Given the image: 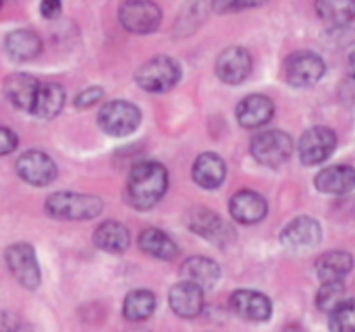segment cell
<instances>
[{
	"mask_svg": "<svg viewBox=\"0 0 355 332\" xmlns=\"http://www.w3.org/2000/svg\"><path fill=\"white\" fill-rule=\"evenodd\" d=\"M94 243L106 254H125L131 245V233L125 225L116 220H106L96 229Z\"/></svg>",
	"mask_w": 355,
	"mask_h": 332,
	"instance_id": "obj_20",
	"label": "cell"
},
{
	"mask_svg": "<svg viewBox=\"0 0 355 332\" xmlns=\"http://www.w3.org/2000/svg\"><path fill=\"white\" fill-rule=\"evenodd\" d=\"M316 10L333 25H347L355 19V2L352 0H322L316 4Z\"/></svg>",
	"mask_w": 355,
	"mask_h": 332,
	"instance_id": "obj_28",
	"label": "cell"
},
{
	"mask_svg": "<svg viewBox=\"0 0 355 332\" xmlns=\"http://www.w3.org/2000/svg\"><path fill=\"white\" fill-rule=\"evenodd\" d=\"M141 123V112L135 104L127 100H112L106 102L98 114L100 129L110 137H125L133 133Z\"/></svg>",
	"mask_w": 355,
	"mask_h": 332,
	"instance_id": "obj_4",
	"label": "cell"
},
{
	"mask_svg": "<svg viewBox=\"0 0 355 332\" xmlns=\"http://www.w3.org/2000/svg\"><path fill=\"white\" fill-rule=\"evenodd\" d=\"M345 302V285L339 283H322L318 295H316V306L320 312L333 314L341 304Z\"/></svg>",
	"mask_w": 355,
	"mask_h": 332,
	"instance_id": "obj_29",
	"label": "cell"
},
{
	"mask_svg": "<svg viewBox=\"0 0 355 332\" xmlns=\"http://www.w3.org/2000/svg\"><path fill=\"white\" fill-rule=\"evenodd\" d=\"M225 177H227V166H225V160L218 154L206 152V154L198 156V160L193 162V181L202 189L220 187Z\"/></svg>",
	"mask_w": 355,
	"mask_h": 332,
	"instance_id": "obj_21",
	"label": "cell"
},
{
	"mask_svg": "<svg viewBox=\"0 0 355 332\" xmlns=\"http://www.w3.org/2000/svg\"><path fill=\"white\" fill-rule=\"evenodd\" d=\"M231 310L250 322H266L272 316V302L264 293L241 289L231 295Z\"/></svg>",
	"mask_w": 355,
	"mask_h": 332,
	"instance_id": "obj_14",
	"label": "cell"
},
{
	"mask_svg": "<svg viewBox=\"0 0 355 332\" xmlns=\"http://www.w3.org/2000/svg\"><path fill=\"white\" fill-rule=\"evenodd\" d=\"M60 10H62V4L56 2V0H46V2L40 4V12L46 19H56L60 15Z\"/></svg>",
	"mask_w": 355,
	"mask_h": 332,
	"instance_id": "obj_33",
	"label": "cell"
},
{
	"mask_svg": "<svg viewBox=\"0 0 355 332\" xmlns=\"http://www.w3.org/2000/svg\"><path fill=\"white\" fill-rule=\"evenodd\" d=\"M4 262L15 277V281L25 287V289H37L42 274H40V264L35 250L29 243H15L6 247L4 252Z\"/></svg>",
	"mask_w": 355,
	"mask_h": 332,
	"instance_id": "obj_6",
	"label": "cell"
},
{
	"mask_svg": "<svg viewBox=\"0 0 355 332\" xmlns=\"http://www.w3.org/2000/svg\"><path fill=\"white\" fill-rule=\"evenodd\" d=\"M337 148V135L329 127H312L300 139V158L306 166L322 164L333 156Z\"/></svg>",
	"mask_w": 355,
	"mask_h": 332,
	"instance_id": "obj_8",
	"label": "cell"
},
{
	"mask_svg": "<svg viewBox=\"0 0 355 332\" xmlns=\"http://www.w3.org/2000/svg\"><path fill=\"white\" fill-rule=\"evenodd\" d=\"M349 75L355 77V50L349 54Z\"/></svg>",
	"mask_w": 355,
	"mask_h": 332,
	"instance_id": "obj_36",
	"label": "cell"
},
{
	"mask_svg": "<svg viewBox=\"0 0 355 332\" xmlns=\"http://www.w3.org/2000/svg\"><path fill=\"white\" fill-rule=\"evenodd\" d=\"M181 279H183V283L196 285L202 291H206V289H212L218 283V279H220V266L214 260H210V258L196 256V258H189V260L183 262V266H181Z\"/></svg>",
	"mask_w": 355,
	"mask_h": 332,
	"instance_id": "obj_17",
	"label": "cell"
},
{
	"mask_svg": "<svg viewBox=\"0 0 355 332\" xmlns=\"http://www.w3.org/2000/svg\"><path fill=\"white\" fill-rule=\"evenodd\" d=\"M17 175L25 183H29V185L46 187V185H50L56 179L58 171H56L54 160L48 154H44L40 150H29V152L19 156V160H17Z\"/></svg>",
	"mask_w": 355,
	"mask_h": 332,
	"instance_id": "obj_10",
	"label": "cell"
},
{
	"mask_svg": "<svg viewBox=\"0 0 355 332\" xmlns=\"http://www.w3.org/2000/svg\"><path fill=\"white\" fill-rule=\"evenodd\" d=\"M162 19V10L158 4L148 0H129L123 2L119 8V21L121 25L131 33H152Z\"/></svg>",
	"mask_w": 355,
	"mask_h": 332,
	"instance_id": "obj_7",
	"label": "cell"
},
{
	"mask_svg": "<svg viewBox=\"0 0 355 332\" xmlns=\"http://www.w3.org/2000/svg\"><path fill=\"white\" fill-rule=\"evenodd\" d=\"M324 60L316 52H295L287 60V79L293 87H310L324 75Z\"/></svg>",
	"mask_w": 355,
	"mask_h": 332,
	"instance_id": "obj_11",
	"label": "cell"
},
{
	"mask_svg": "<svg viewBox=\"0 0 355 332\" xmlns=\"http://www.w3.org/2000/svg\"><path fill=\"white\" fill-rule=\"evenodd\" d=\"M252 71V56L241 46H231L223 50L216 58V75L229 85L241 83Z\"/></svg>",
	"mask_w": 355,
	"mask_h": 332,
	"instance_id": "obj_13",
	"label": "cell"
},
{
	"mask_svg": "<svg viewBox=\"0 0 355 332\" xmlns=\"http://www.w3.org/2000/svg\"><path fill=\"white\" fill-rule=\"evenodd\" d=\"M331 332H355V299H345L331 314Z\"/></svg>",
	"mask_w": 355,
	"mask_h": 332,
	"instance_id": "obj_30",
	"label": "cell"
},
{
	"mask_svg": "<svg viewBox=\"0 0 355 332\" xmlns=\"http://www.w3.org/2000/svg\"><path fill=\"white\" fill-rule=\"evenodd\" d=\"M229 212L237 222L254 225V222H260L266 216L268 204L260 193L245 189V191H239V193L233 195V200L229 204Z\"/></svg>",
	"mask_w": 355,
	"mask_h": 332,
	"instance_id": "obj_16",
	"label": "cell"
},
{
	"mask_svg": "<svg viewBox=\"0 0 355 332\" xmlns=\"http://www.w3.org/2000/svg\"><path fill=\"white\" fill-rule=\"evenodd\" d=\"M17 143V133L8 127H0V156H8L10 152H15Z\"/></svg>",
	"mask_w": 355,
	"mask_h": 332,
	"instance_id": "obj_32",
	"label": "cell"
},
{
	"mask_svg": "<svg viewBox=\"0 0 355 332\" xmlns=\"http://www.w3.org/2000/svg\"><path fill=\"white\" fill-rule=\"evenodd\" d=\"M187 227L196 235H200V237H204V239H208V241H212L216 245H223V247L233 241V229L216 212H212L208 208L189 210Z\"/></svg>",
	"mask_w": 355,
	"mask_h": 332,
	"instance_id": "obj_9",
	"label": "cell"
},
{
	"mask_svg": "<svg viewBox=\"0 0 355 332\" xmlns=\"http://www.w3.org/2000/svg\"><path fill=\"white\" fill-rule=\"evenodd\" d=\"M355 187V171L352 166L345 164H337V166H329L322 173L316 175V189L322 193H333V195H341L347 193Z\"/></svg>",
	"mask_w": 355,
	"mask_h": 332,
	"instance_id": "obj_23",
	"label": "cell"
},
{
	"mask_svg": "<svg viewBox=\"0 0 355 332\" xmlns=\"http://www.w3.org/2000/svg\"><path fill=\"white\" fill-rule=\"evenodd\" d=\"M181 79V67L171 56H154L148 62H144L137 73L135 81L141 89L152 94H162L173 89Z\"/></svg>",
	"mask_w": 355,
	"mask_h": 332,
	"instance_id": "obj_3",
	"label": "cell"
},
{
	"mask_svg": "<svg viewBox=\"0 0 355 332\" xmlns=\"http://www.w3.org/2000/svg\"><path fill=\"white\" fill-rule=\"evenodd\" d=\"M40 85L42 83L27 73H12L4 79V96L15 108L31 112Z\"/></svg>",
	"mask_w": 355,
	"mask_h": 332,
	"instance_id": "obj_15",
	"label": "cell"
},
{
	"mask_svg": "<svg viewBox=\"0 0 355 332\" xmlns=\"http://www.w3.org/2000/svg\"><path fill=\"white\" fill-rule=\"evenodd\" d=\"M293 152V141L287 133L283 131H264L258 133L252 139V156L262 164V166H270L277 168L281 164H285L291 158Z\"/></svg>",
	"mask_w": 355,
	"mask_h": 332,
	"instance_id": "obj_5",
	"label": "cell"
},
{
	"mask_svg": "<svg viewBox=\"0 0 355 332\" xmlns=\"http://www.w3.org/2000/svg\"><path fill=\"white\" fill-rule=\"evenodd\" d=\"M168 187V173L160 162H139L127 179V200L137 210L154 208Z\"/></svg>",
	"mask_w": 355,
	"mask_h": 332,
	"instance_id": "obj_1",
	"label": "cell"
},
{
	"mask_svg": "<svg viewBox=\"0 0 355 332\" xmlns=\"http://www.w3.org/2000/svg\"><path fill=\"white\" fill-rule=\"evenodd\" d=\"M139 250L156 260H175L177 254H179V247L177 243L160 229H146L141 231L139 235Z\"/></svg>",
	"mask_w": 355,
	"mask_h": 332,
	"instance_id": "obj_25",
	"label": "cell"
},
{
	"mask_svg": "<svg viewBox=\"0 0 355 332\" xmlns=\"http://www.w3.org/2000/svg\"><path fill=\"white\" fill-rule=\"evenodd\" d=\"M272 114H275V104L270 98H266L262 94L248 96L237 106V121L248 129L266 125L272 119Z\"/></svg>",
	"mask_w": 355,
	"mask_h": 332,
	"instance_id": "obj_19",
	"label": "cell"
},
{
	"mask_svg": "<svg viewBox=\"0 0 355 332\" xmlns=\"http://www.w3.org/2000/svg\"><path fill=\"white\" fill-rule=\"evenodd\" d=\"M352 266H354L352 254L331 252V254H324L316 262V274L322 283H339V281H343V277H347L352 272Z\"/></svg>",
	"mask_w": 355,
	"mask_h": 332,
	"instance_id": "obj_26",
	"label": "cell"
},
{
	"mask_svg": "<svg viewBox=\"0 0 355 332\" xmlns=\"http://www.w3.org/2000/svg\"><path fill=\"white\" fill-rule=\"evenodd\" d=\"M102 200L89 193L58 191L46 200V212L56 220H92L102 212Z\"/></svg>",
	"mask_w": 355,
	"mask_h": 332,
	"instance_id": "obj_2",
	"label": "cell"
},
{
	"mask_svg": "<svg viewBox=\"0 0 355 332\" xmlns=\"http://www.w3.org/2000/svg\"><path fill=\"white\" fill-rule=\"evenodd\" d=\"M102 96H104V91H102V87H87V89H83L81 94H77V98H75V106L77 108H92V106H96L100 100H102Z\"/></svg>",
	"mask_w": 355,
	"mask_h": 332,
	"instance_id": "obj_31",
	"label": "cell"
},
{
	"mask_svg": "<svg viewBox=\"0 0 355 332\" xmlns=\"http://www.w3.org/2000/svg\"><path fill=\"white\" fill-rule=\"evenodd\" d=\"M154 310H156V297L152 291H146V289L131 291L123 304V316L131 322L148 320L154 314Z\"/></svg>",
	"mask_w": 355,
	"mask_h": 332,
	"instance_id": "obj_27",
	"label": "cell"
},
{
	"mask_svg": "<svg viewBox=\"0 0 355 332\" xmlns=\"http://www.w3.org/2000/svg\"><path fill=\"white\" fill-rule=\"evenodd\" d=\"M245 6H256V2H231V4H218L216 8H220V10H237V8H245Z\"/></svg>",
	"mask_w": 355,
	"mask_h": 332,
	"instance_id": "obj_35",
	"label": "cell"
},
{
	"mask_svg": "<svg viewBox=\"0 0 355 332\" xmlns=\"http://www.w3.org/2000/svg\"><path fill=\"white\" fill-rule=\"evenodd\" d=\"M320 241H322V227L310 216H300L291 220L281 233V243L293 252L312 250L320 245Z\"/></svg>",
	"mask_w": 355,
	"mask_h": 332,
	"instance_id": "obj_12",
	"label": "cell"
},
{
	"mask_svg": "<svg viewBox=\"0 0 355 332\" xmlns=\"http://www.w3.org/2000/svg\"><path fill=\"white\" fill-rule=\"evenodd\" d=\"M171 310L179 318H196L204 310V291L189 283H179L168 293Z\"/></svg>",
	"mask_w": 355,
	"mask_h": 332,
	"instance_id": "obj_18",
	"label": "cell"
},
{
	"mask_svg": "<svg viewBox=\"0 0 355 332\" xmlns=\"http://www.w3.org/2000/svg\"><path fill=\"white\" fill-rule=\"evenodd\" d=\"M19 322L12 314L8 312H2L0 314V332H19Z\"/></svg>",
	"mask_w": 355,
	"mask_h": 332,
	"instance_id": "obj_34",
	"label": "cell"
},
{
	"mask_svg": "<svg viewBox=\"0 0 355 332\" xmlns=\"http://www.w3.org/2000/svg\"><path fill=\"white\" fill-rule=\"evenodd\" d=\"M4 50L10 58L27 62L42 52V40L31 29H15L4 37Z\"/></svg>",
	"mask_w": 355,
	"mask_h": 332,
	"instance_id": "obj_22",
	"label": "cell"
},
{
	"mask_svg": "<svg viewBox=\"0 0 355 332\" xmlns=\"http://www.w3.org/2000/svg\"><path fill=\"white\" fill-rule=\"evenodd\" d=\"M67 94L64 87L58 83H42L35 96V104L31 108V114L37 119H54L62 106H64Z\"/></svg>",
	"mask_w": 355,
	"mask_h": 332,
	"instance_id": "obj_24",
	"label": "cell"
}]
</instances>
